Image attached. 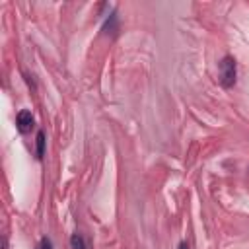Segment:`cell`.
<instances>
[{
    "label": "cell",
    "instance_id": "obj_5",
    "mask_svg": "<svg viewBox=\"0 0 249 249\" xmlns=\"http://www.w3.org/2000/svg\"><path fill=\"white\" fill-rule=\"evenodd\" d=\"M39 249H53L51 239H49V237H43V239L39 241Z\"/></svg>",
    "mask_w": 249,
    "mask_h": 249
},
{
    "label": "cell",
    "instance_id": "obj_6",
    "mask_svg": "<svg viewBox=\"0 0 249 249\" xmlns=\"http://www.w3.org/2000/svg\"><path fill=\"white\" fill-rule=\"evenodd\" d=\"M179 249H189V245H187V243H181V245H179Z\"/></svg>",
    "mask_w": 249,
    "mask_h": 249
},
{
    "label": "cell",
    "instance_id": "obj_4",
    "mask_svg": "<svg viewBox=\"0 0 249 249\" xmlns=\"http://www.w3.org/2000/svg\"><path fill=\"white\" fill-rule=\"evenodd\" d=\"M70 245H72V249H88L86 247V241H84V237L80 233H74L70 237Z\"/></svg>",
    "mask_w": 249,
    "mask_h": 249
},
{
    "label": "cell",
    "instance_id": "obj_2",
    "mask_svg": "<svg viewBox=\"0 0 249 249\" xmlns=\"http://www.w3.org/2000/svg\"><path fill=\"white\" fill-rule=\"evenodd\" d=\"M33 115H31V111H27V109H21L19 113H18V117H16V124H18V130L21 132V134H25V132H29L31 128H33Z\"/></svg>",
    "mask_w": 249,
    "mask_h": 249
},
{
    "label": "cell",
    "instance_id": "obj_1",
    "mask_svg": "<svg viewBox=\"0 0 249 249\" xmlns=\"http://www.w3.org/2000/svg\"><path fill=\"white\" fill-rule=\"evenodd\" d=\"M235 76H237V66L235 60L231 56H224L220 60V72H218V82L222 88H231L235 84Z\"/></svg>",
    "mask_w": 249,
    "mask_h": 249
},
{
    "label": "cell",
    "instance_id": "obj_3",
    "mask_svg": "<svg viewBox=\"0 0 249 249\" xmlns=\"http://www.w3.org/2000/svg\"><path fill=\"white\" fill-rule=\"evenodd\" d=\"M35 144H37V158H43L45 156V132H37Z\"/></svg>",
    "mask_w": 249,
    "mask_h": 249
}]
</instances>
